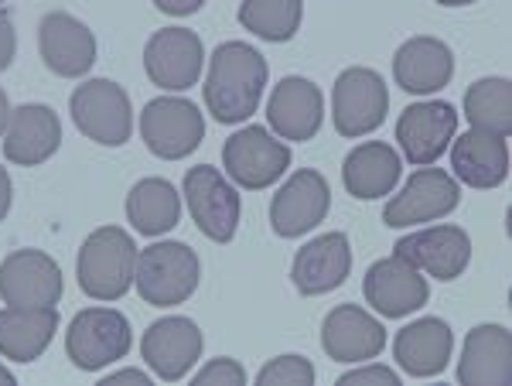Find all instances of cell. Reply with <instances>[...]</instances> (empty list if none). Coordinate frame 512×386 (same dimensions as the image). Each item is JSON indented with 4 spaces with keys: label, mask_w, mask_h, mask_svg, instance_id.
Returning a JSON list of instances; mask_svg holds the SVG:
<instances>
[{
    "label": "cell",
    "mask_w": 512,
    "mask_h": 386,
    "mask_svg": "<svg viewBox=\"0 0 512 386\" xmlns=\"http://www.w3.org/2000/svg\"><path fill=\"white\" fill-rule=\"evenodd\" d=\"M137 246L120 226H99L86 236L79 250V287L93 301H120L134 287Z\"/></svg>",
    "instance_id": "2"
},
{
    "label": "cell",
    "mask_w": 512,
    "mask_h": 386,
    "mask_svg": "<svg viewBox=\"0 0 512 386\" xmlns=\"http://www.w3.org/2000/svg\"><path fill=\"white\" fill-rule=\"evenodd\" d=\"M267 120L280 141L304 144L321 130V120H325V96H321V89L311 79L287 76V79H280L274 86V93H270Z\"/></svg>",
    "instance_id": "19"
},
{
    "label": "cell",
    "mask_w": 512,
    "mask_h": 386,
    "mask_svg": "<svg viewBox=\"0 0 512 386\" xmlns=\"http://www.w3.org/2000/svg\"><path fill=\"white\" fill-rule=\"evenodd\" d=\"M69 110L79 134L103 147H123L134 134V106H130L127 89L113 79H89L76 86Z\"/></svg>",
    "instance_id": "4"
},
{
    "label": "cell",
    "mask_w": 512,
    "mask_h": 386,
    "mask_svg": "<svg viewBox=\"0 0 512 386\" xmlns=\"http://www.w3.org/2000/svg\"><path fill=\"white\" fill-rule=\"evenodd\" d=\"M7 212H11V175H7V168H0V223Z\"/></svg>",
    "instance_id": "38"
},
{
    "label": "cell",
    "mask_w": 512,
    "mask_h": 386,
    "mask_svg": "<svg viewBox=\"0 0 512 386\" xmlns=\"http://www.w3.org/2000/svg\"><path fill=\"white\" fill-rule=\"evenodd\" d=\"M465 117L475 130L509 137L512 130V82L502 76L478 79L465 93Z\"/></svg>",
    "instance_id": "30"
},
{
    "label": "cell",
    "mask_w": 512,
    "mask_h": 386,
    "mask_svg": "<svg viewBox=\"0 0 512 386\" xmlns=\"http://www.w3.org/2000/svg\"><path fill=\"white\" fill-rule=\"evenodd\" d=\"M400 154L383 141H366L345 158L342 164V182L349 188V195L362 202H373L390 195L396 182H400Z\"/></svg>",
    "instance_id": "28"
},
{
    "label": "cell",
    "mask_w": 512,
    "mask_h": 386,
    "mask_svg": "<svg viewBox=\"0 0 512 386\" xmlns=\"http://www.w3.org/2000/svg\"><path fill=\"white\" fill-rule=\"evenodd\" d=\"M140 356L158 380L178 383L202 356V332L192 318H161V322L147 325L144 339H140Z\"/></svg>",
    "instance_id": "16"
},
{
    "label": "cell",
    "mask_w": 512,
    "mask_h": 386,
    "mask_svg": "<svg viewBox=\"0 0 512 386\" xmlns=\"http://www.w3.org/2000/svg\"><path fill=\"white\" fill-rule=\"evenodd\" d=\"M0 380H4V383H14V373H7V369L0 366Z\"/></svg>",
    "instance_id": "41"
},
{
    "label": "cell",
    "mask_w": 512,
    "mask_h": 386,
    "mask_svg": "<svg viewBox=\"0 0 512 386\" xmlns=\"http://www.w3.org/2000/svg\"><path fill=\"white\" fill-rule=\"evenodd\" d=\"M454 76V55L441 38L417 35L403 41L393 55V79L403 93L431 96L441 93Z\"/></svg>",
    "instance_id": "23"
},
{
    "label": "cell",
    "mask_w": 512,
    "mask_h": 386,
    "mask_svg": "<svg viewBox=\"0 0 512 386\" xmlns=\"http://www.w3.org/2000/svg\"><path fill=\"white\" fill-rule=\"evenodd\" d=\"M458 380L465 386H509L512 383V335L506 325H475L465 335Z\"/></svg>",
    "instance_id": "24"
},
{
    "label": "cell",
    "mask_w": 512,
    "mask_h": 386,
    "mask_svg": "<svg viewBox=\"0 0 512 386\" xmlns=\"http://www.w3.org/2000/svg\"><path fill=\"white\" fill-rule=\"evenodd\" d=\"M362 383L396 386V383H400V376H396L390 366H359V369H352V373L338 376V386H362Z\"/></svg>",
    "instance_id": "34"
},
{
    "label": "cell",
    "mask_w": 512,
    "mask_h": 386,
    "mask_svg": "<svg viewBox=\"0 0 512 386\" xmlns=\"http://www.w3.org/2000/svg\"><path fill=\"white\" fill-rule=\"evenodd\" d=\"M267 86V59L246 41H222L209 62L205 106L219 123H243L260 106Z\"/></svg>",
    "instance_id": "1"
},
{
    "label": "cell",
    "mask_w": 512,
    "mask_h": 386,
    "mask_svg": "<svg viewBox=\"0 0 512 386\" xmlns=\"http://www.w3.org/2000/svg\"><path fill=\"white\" fill-rule=\"evenodd\" d=\"M437 4H444V7H465V4H475V0H437Z\"/></svg>",
    "instance_id": "40"
},
{
    "label": "cell",
    "mask_w": 512,
    "mask_h": 386,
    "mask_svg": "<svg viewBox=\"0 0 512 386\" xmlns=\"http://www.w3.org/2000/svg\"><path fill=\"white\" fill-rule=\"evenodd\" d=\"M7 120H11V103H7V93L0 89V134L7 130Z\"/></svg>",
    "instance_id": "39"
},
{
    "label": "cell",
    "mask_w": 512,
    "mask_h": 386,
    "mask_svg": "<svg viewBox=\"0 0 512 386\" xmlns=\"http://www.w3.org/2000/svg\"><path fill=\"white\" fill-rule=\"evenodd\" d=\"M140 137H144L147 151L158 154L161 161H181L202 144L205 120L195 103L181 100V96H161L140 113Z\"/></svg>",
    "instance_id": "7"
},
{
    "label": "cell",
    "mask_w": 512,
    "mask_h": 386,
    "mask_svg": "<svg viewBox=\"0 0 512 386\" xmlns=\"http://www.w3.org/2000/svg\"><path fill=\"white\" fill-rule=\"evenodd\" d=\"M14 52H18V35H14V21L11 14L0 7V72L14 62Z\"/></svg>",
    "instance_id": "35"
},
{
    "label": "cell",
    "mask_w": 512,
    "mask_h": 386,
    "mask_svg": "<svg viewBox=\"0 0 512 386\" xmlns=\"http://www.w3.org/2000/svg\"><path fill=\"white\" fill-rule=\"evenodd\" d=\"M386 346V328L359 305H338L321 325V349L335 363H369Z\"/></svg>",
    "instance_id": "18"
},
{
    "label": "cell",
    "mask_w": 512,
    "mask_h": 386,
    "mask_svg": "<svg viewBox=\"0 0 512 386\" xmlns=\"http://www.w3.org/2000/svg\"><path fill=\"white\" fill-rule=\"evenodd\" d=\"M393 253L400 260H407L410 267L424 270L427 277L437 281H454V277L465 274L468 260H472V240L461 226H431L417 229V233L396 240Z\"/></svg>",
    "instance_id": "13"
},
{
    "label": "cell",
    "mask_w": 512,
    "mask_h": 386,
    "mask_svg": "<svg viewBox=\"0 0 512 386\" xmlns=\"http://www.w3.org/2000/svg\"><path fill=\"white\" fill-rule=\"evenodd\" d=\"M304 0H243L239 24L263 41H291L301 28Z\"/></svg>",
    "instance_id": "31"
},
{
    "label": "cell",
    "mask_w": 512,
    "mask_h": 386,
    "mask_svg": "<svg viewBox=\"0 0 512 386\" xmlns=\"http://www.w3.org/2000/svg\"><path fill=\"white\" fill-rule=\"evenodd\" d=\"M4 134V158L11 164H21V168H35V164H45L59 151L62 123L52 106L24 103L18 110H11Z\"/></svg>",
    "instance_id": "21"
},
{
    "label": "cell",
    "mask_w": 512,
    "mask_h": 386,
    "mask_svg": "<svg viewBox=\"0 0 512 386\" xmlns=\"http://www.w3.org/2000/svg\"><path fill=\"white\" fill-rule=\"evenodd\" d=\"M0 298L14 308H55L62 298V270L41 250H14L0 260Z\"/></svg>",
    "instance_id": "10"
},
{
    "label": "cell",
    "mask_w": 512,
    "mask_h": 386,
    "mask_svg": "<svg viewBox=\"0 0 512 386\" xmlns=\"http://www.w3.org/2000/svg\"><path fill=\"white\" fill-rule=\"evenodd\" d=\"M260 386H311L315 383V366L304 356H280L256 373Z\"/></svg>",
    "instance_id": "32"
},
{
    "label": "cell",
    "mask_w": 512,
    "mask_h": 386,
    "mask_svg": "<svg viewBox=\"0 0 512 386\" xmlns=\"http://www.w3.org/2000/svg\"><path fill=\"white\" fill-rule=\"evenodd\" d=\"M205 48L202 38L188 28H164L154 31L151 41L144 45V69L154 86L181 93L192 89L198 76H202Z\"/></svg>",
    "instance_id": "15"
},
{
    "label": "cell",
    "mask_w": 512,
    "mask_h": 386,
    "mask_svg": "<svg viewBox=\"0 0 512 386\" xmlns=\"http://www.w3.org/2000/svg\"><path fill=\"white\" fill-rule=\"evenodd\" d=\"M222 164H226V175L239 188L260 192V188H270L291 168V147L280 144L263 127H246L236 130L222 147Z\"/></svg>",
    "instance_id": "8"
},
{
    "label": "cell",
    "mask_w": 512,
    "mask_h": 386,
    "mask_svg": "<svg viewBox=\"0 0 512 386\" xmlns=\"http://www.w3.org/2000/svg\"><path fill=\"white\" fill-rule=\"evenodd\" d=\"M134 346V332L130 322L113 308H86L72 318L69 332H65V352H69L72 366L96 373L103 366L120 363Z\"/></svg>",
    "instance_id": "5"
},
{
    "label": "cell",
    "mask_w": 512,
    "mask_h": 386,
    "mask_svg": "<svg viewBox=\"0 0 512 386\" xmlns=\"http://www.w3.org/2000/svg\"><path fill=\"white\" fill-rule=\"evenodd\" d=\"M202 4H205V0H154V7H158V11L175 14V18H188V14H195Z\"/></svg>",
    "instance_id": "36"
},
{
    "label": "cell",
    "mask_w": 512,
    "mask_h": 386,
    "mask_svg": "<svg viewBox=\"0 0 512 386\" xmlns=\"http://www.w3.org/2000/svg\"><path fill=\"white\" fill-rule=\"evenodd\" d=\"M328 209H332V188L325 178L311 168H301L280 185L270 205V226L277 236L294 240V236L311 233L318 223H325Z\"/></svg>",
    "instance_id": "12"
},
{
    "label": "cell",
    "mask_w": 512,
    "mask_h": 386,
    "mask_svg": "<svg viewBox=\"0 0 512 386\" xmlns=\"http://www.w3.org/2000/svg\"><path fill=\"white\" fill-rule=\"evenodd\" d=\"M185 202L195 226L212 243H229L239 226V195L212 164H198L185 175Z\"/></svg>",
    "instance_id": "11"
},
{
    "label": "cell",
    "mask_w": 512,
    "mask_h": 386,
    "mask_svg": "<svg viewBox=\"0 0 512 386\" xmlns=\"http://www.w3.org/2000/svg\"><path fill=\"white\" fill-rule=\"evenodd\" d=\"M362 294L383 318H407L410 311H420L431 298V287L420 277L417 267H410L407 260L393 257L376 260L369 267L366 281H362Z\"/></svg>",
    "instance_id": "20"
},
{
    "label": "cell",
    "mask_w": 512,
    "mask_h": 386,
    "mask_svg": "<svg viewBox=\"0 0 512 386\" xmlns=\"http://www.w3.org/2000/svg\"><path fill=\"white\" fill-rule=\"evenodd\" d=\"M38 48L48 69L62 79H82L96 65V35L65 11H52L41 18Z\"/></svg>",
    "instance_id": "17"
},
{
    "label": "cell",
    "mask_w": 512,
    "mask_h": 386,
    "mask_svg": "<svg viewBox=\"0 0 512 386\" xmlns=\"http://www.w3.org/2000/svg\"><path fill=\"white\" fill-rule=\"evenodd\" d=\"M198 257L185 243H151L137 253L134 281L137 294L154 308H175L185 305L198 287Z\"/></svg>",
    "instance_id": "3"
},
{
    "label": "cell",
    "mask_w": 512,
    "mask_h": 386,
    "mask_svg": "<svg viewBox=\"0 0 512 386\" xmlns=\"http://www.w3.org/2000/svg\"><path fill=\"white\" fill-rule=\"evenodd\" d=\"M127 219L144 236L171 233L181 219V199L175 185L164 182V178H144V182H137L127 195Z\"/></svg>",
    "instance_id": "29"
},
{
    "label": "cell",
    "mask_w": 512,
    "mask_h": 386,
    "mask_svg": "<svg viewBox=\"0 0 512 386\" xmlns=\"http://www.w3.org/2000/svg\"><path fill=\"white\" fill-rule=\"evenodd\" d=\"M352 270V246L345 233H325L304 243L291 264V281L304 298H318L345 284Z\"/></svg>",
    "instance_id": "22"
},
{
    "label": "cell",
    "mask_w": 512,
    "mask_h": 386,
    "mask_svg": "<svg viewBox=\"0 0 512 386\" xmlns=\"http://www.w3.org/2000/svg\"><path fill=\"white\" fill-rule=\"evenodd\" d=\"M117 383H137V386H147L151 383V376L140 373V369H120V373H110L103 380V386H117Z\"/></svg>",
    "instance_id": "37"
},
{
    "label": "cell",
    "mask_w": 512,
    "mask_h": 386,
    "mask_svg": "<svg viewBox=\"0 0 512 386\" xmlns=\"http://www.w3.org/2000/svg\"><path fill=\"white\" fill-rule=\"evenodd\" d=\"M454 349L451 325L444 318H417L407 328H400L393 339V356L403 373L427 380V376L444 373Z\"/></svg>",
    "instance_id": "25"
},
{
    "label": "cell",
    "mask_w": 512,
    "mask_h": 386,
    "mask_svg": "<svg viewBox=\"0 0 512 386\" xmlns=\"http://www.w3.org/2000/svg\"><path fill=\"white\" fill-rule=\"evenodd\" d=\"M461 188L458 182L441 168H420L410 175V182L400 188V195H393L383 209V223L393 229H410L417 223H434L458 209Z\"/></svg>",
    "instance_id": "9"
},
{
    "label": "cell",
    "mask_w": 512,
    "mask_h": 386,
    "mask_svg": "<svg viewBox=\"0 0 512 386\" xmlns=\"http://www.w3.org/2000/svg\"><path fill=\"white\" fill-rule=\"evenodd\" d=\"M451 168L468 188H495L509 175V144L489 130H465L451 141Z\"/></svg>",
    "instance_id": "26"
},
{
    "label": "cell",
    "mask_w": 512,
    "mask_h": 386,
    "mask_svg": "<svg viewBox=\"0 0 512 386\" xmlns=\"http://www.w3.org/2000/svg\"><path fill=\"white\" fill-rule=\"evenodd\" d=\"M59 311L55 308H14L0 311V356L11 363H35L52 346Z\"/></svg>",
    "instance_id": "27"
},
{
    "label": "cell",
    "mask_w": 512,
    "mask_h": 386,
    "mask_svg": "<svg viewBox=\"0 0 512 386\" xmlns=\"http://www.w3.org/2000/svg\"><path fill=\"white\" fill-rule=\"evenodd\" d=\"M458 134V110L444 100L414 103L396 120V141H400L403 158L417 168L434 164L451 147Z\"/></svg>",
    "instance_id": "14"
},
{
    "label": "cell",
    "mask_w": 512,
    "mask_h": 386,
    "mask_svg": "<svg viewBox=\"0 0 512 386\" xmlns=\"http://www.w3.org/2000/svg\"><path fill=\"white\" fill-rule=\"evenodd\" d=\"M195 383L198 386H212V383H226V386H243L246 383V369L236 363V359L222 356V359H212L205 369H198L195 373Z\"/></svg>",
    "instance_id": "33"
},
{
    "label": "cell",
    "mask_w": 512,
    "mask_h": 386,
    "mask_svg": "<svg viewBox=\"0 0 512 386\" xmlns=\"http://www.w3.org/2000/svg\"><path fill=\"white\" fill-rule=\"evenodd\" d=\"M390 110V93L379 72L366 65H352L335 79L332 89V120L342 137H366L373 134Z\"/></svg>",
    "instance_id": "6"
}]
</instances>
